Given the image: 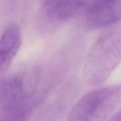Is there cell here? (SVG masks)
<instances>
[{"instance_id":"cell-6","label":"cell","mask_w":121,"mask_h":121,"mask_svg":"<svg viewBox=\"0 0 121 121\" xmlns=\"http://www.w3.org/2000/svg\"><path fill=\"white\" fill-rule=\"evenodd\" d=\"M21 42L20 28L15 23L9 25L0 35V79L18 52Z\"/></svg>"},{"instance_id":"cell-5","label":"cell","mask_w":121,"mask_h":121,"mask_svg":"<svg viewBox=\"0 0 121 121\" xmlns=\"http://www.w3.org/2000/svg\"><path fill=\"white\" fill-rule=\"evenodd\" d=\"M83 12L87 29L108 27L121 21V0H90Z\"/></svg>"},{"instance_id":"cell-3","label":"cell","mask_w":121,"mask_h":121,"mask_svg":"<svg viewBox=\"0 0 121 121\" xmlns=\"http://www.w3.org/2000/svg\"><path fill=\"white\" fill-rule=\"evenodd\" d=\"M44 91L38 88L35 79L15 74L0 79V113L11 109L31 112Z\"/></svg>"},{"instance_id":"cell-2","label":"cell","mask_w":121,"mask_h":121,"mask_svg":"<svg viewBox=\"0 0 121 121\" xmlns=\"http://www.w3.org/2000/svg\"><path fill=\"white\" fill-rule=\"evenodd\" d=\"M121 100V84L89 92L70 111L67 121H104Z\"/></svg>"},{"instance_id":"cell-7","label":"cell","mask_w":121,"mask_h":121,"mask_svg":"<svg viewBox=\"0 0 121 121\" xmlns=\"http://www.w3.org/2000/svg\"><path fill=\"white\" fill-rule=\"evenodd\" d=\"M30 112L23 109H11L0 113V121H27Z\"/></svg>"},{"instance_id":"cell-9","label":"cell","mask_w":121,"mask_h":121,"mask_svg":"<svg viewBox=\"0 0 121 121\" xmlns=\"http://www.w3.org/2000/svg\"><path fill=\"white\" fill-rule=\"evenodd\" d=\"M41 1H42L43 4H45L49 3V2H50V1H53V0H41Z\"/></svg>"},{"instance_id":"cell-4","label":"cell","mask_w":121,"mask_h":121,"mask_svg":"<svg viewBox=\"0 0 121 121\" xmlns=\"http://www.w3.org/2000/svg\"><path fill=\"white\" fill-rule=\"evenodd\" d=\"M90 0H53L45 4L38 17L39 28L54 30L83 12Z\"/></svg>"},{"instance_id":"cell-1","label":"cell","mask_w":121,"mask_h":121,"mask_svg":"<svg viewBox=\"0 0 121 121\" xmlns=\"http://www.w3.org/2000/svg\"><path fill=\"white\" fill-rule=\"evenodd\" d=\"M121 62V21L106 29L91 48L84 62L83 75L89 86L107 80Z\"/></svg>"},{"instance_id":"cell-8","label":"cell","mask_w":121,"mask_h":121,"mask_svg":"<svg viewBox=\"0 0 121 121\" xmlns=\"http://www.w3.org/2000/svg\"><path fill=\"white\" fill-rule=\"evenodd\" d=\"M107 121H121V110L115 115H113Z\"/></svg>"}]
</instances>
